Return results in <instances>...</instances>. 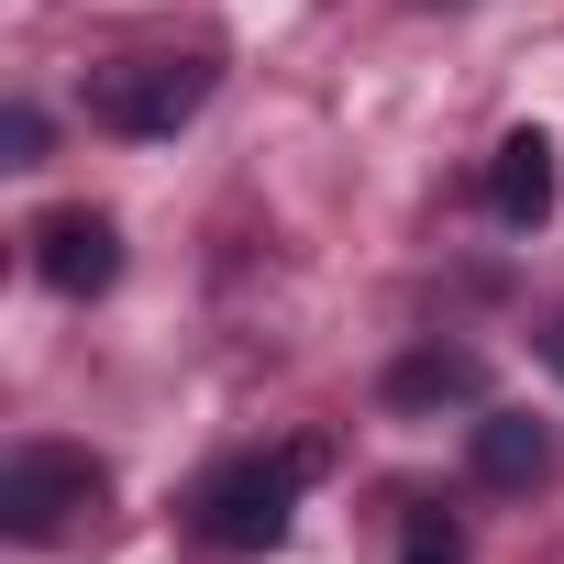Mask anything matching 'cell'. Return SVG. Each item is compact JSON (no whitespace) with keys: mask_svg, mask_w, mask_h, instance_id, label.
I'll return each instance as SVG.
<instances>
[{"mask_svg":"<svg viewBox=\"0 0 564 564\" xmlns=\"http://www.w3.org/2000/svg\"><path fill=\"white\" fill-rule=\"evenodd\" d=\"M100 454H78V443H23L12 465H0V531L12 542H56L78 509H100Z\"/></svg>","mask_w":564,"mask_h":564,"instance_id":"7a4b0ae2","label":"cell"},{"mask_svg":"<svg viewBox=\"0 0 564 564\" xmlns=\"http://www.w3.org/2000/svg\"><path fill=\"white\" fill-rule=\"evenodd\" d=\"M542 355H553V377H564V311H553V333H542Z\"/></svg>","mask_w":564,"mask_h":564,"instance_id":"30bf717a","label":"cell"},{"mask_svg":"<svg viewBox=\"0 0 564 564\" xmlns=\"http://www.w3.org/2000/svg\"><path fill=\"white\" fill-rule=\"evenodd\" d=\"M0 144H12V166H34V155H45V111H34V100H12V122H0Z\"/></svg>","mask_w":564,"mask_h":564,"instance_id":"9c48e42d","label":"cell"},{"mask_svg":"<svg viewBox=\"0 0 564 564\" xmlns=\"http://www.w3.org/2000/svg\"><path fill=\"white\" fill-rule=\"evenodd\" d=\"M399 564H465V531H454L443 509H410V531H399Z\"/></svg>","mask_w":564,"mask_h":564,"instance_id":"ba28073f","label":"cell"},{"mask_svg":"<svg viewBox=\"0 0 564 564\" xmlns=\"http://www.w3.org/2000/svg\"><path fill=\"white\" fill-rule=\"evenodd\" d=\"M210 100V56H144V67H100V89H89V111L111 122V133H133V144H166L188 111Z\"/></svg>","mask_w":564,"mask_h":564,"instance_id":"3957f363","label":"cell"},{"mask_svg":"<svg viewBox=\"0 0 564 564\" xmlns=\"http://www.w3.org/2000/svg\"><path fill=\"white\" fill-rule=\"evenodd\" d=\"M542 476H553V432H542V421H520V410H487V421H476V487L531 498Z\"/></svg>","mask_w":564,"mask_h":564,"instance_id":"8992f818","label":"cell"},{"mask_svg":"<svg viewBox=\"0 0 564 564\" xmlns=\"http://www.w3.org/2000/svg\"><path fill=\"white\" fill-rule=\"evenodd\" d=\"M553 199H564V155H553V133H542V122L498 133V155H487V210H498L509 232H542Z\"/></svg>","mask_w":564,"mask_h":564,"instance_id":"5b68a950","label":"cell"},{"mask_svg":"<svg viewBox=\"0 0 564 564\" xmlns=\"http://www.w3.org/2000/svg\"><path fill=\"white\" fill-rule=\"evenodd\" d=\"M454 399H487V366L465 344H432V355L388 366V410H454Z\"/></svg>","mask_w":564,"mask_h":564,"instance_id":"52a82bcc","label":"cell"},{"mask_svg":"<svg viewBox=\"0 0 564 564\" xmlns=\"http://www.w3.org/2000/svg\"><path fill=\"white\" fill-rule=\"evenodd\" d=\"M34 276H45L56 300H100L111 276H122V221L89 210V199L45 210V221H34Z\"/></svg>","mask_w":564,"mask_h":564,"instance_id":"277c9868","label":"cell"},{"mask_svg":"<svg viewBox=\"0 0 564 564\" xmlns=\"http://www.w3.org/2000/svg\"><path fill=\"white\" fill-rule=\"evenodd\" d=\"M322 476V443H276V454H232V465H210L199 487H188V531L210 542V553H265L276 531H289V509H300V487Z\"/></svg>","mask_w":564,"mask_h":564,"instance_id":"6da1fadb","label":"cell"}]
</instances>
